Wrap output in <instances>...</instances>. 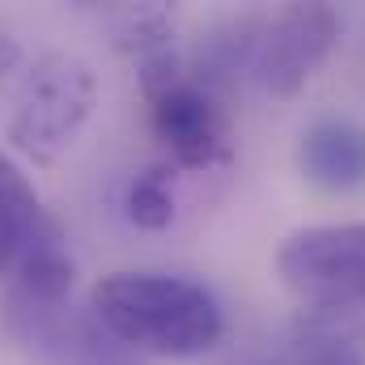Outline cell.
<instances>
[{"instance_id": "cell-1", "label": "cell", "mask_w": 365, "mask_h": 365, "mask_svg": "<svg viewBox=\"0 0 365 365\" xmlns=\"http://www.w3.org/2000/svg\"><path fill=\"white\" fill-rule=\"evenodd\" d=\"M90 310L110 340L153 357H200L225 331L217 297L187 276L110 272L90 289Z\"/></svg>"}, {"instance_id": "cell-2", "label": "cell", "mask_w": 365, "mask_h": 365, "mask_svg": "<svg viewBox=\"0 0 365 365\" xmlns=\"http://www.w3.org/2000/svg\"><path fill=\"white\" fill-rule=\"evenodd\" d=\"M93 98L98 81L81 56L68 51L38 56L17 93V110L9 119V145L34 162H51L64 145H73V136L90 119Z\"/></svg>"}, {"instance_id": "cell-3", "label": "cell", "mask_w": 365, "mask_h": 365, "mask_svg": "<svg viewBox=\"0 0 365 365\" xmlns=\"http://www.w3.org/2000/svg\"><path fill=\"white\" fill-rule=\"evenodd\" d=\"M276 276L289 293L319 310L365 302V221L306 225L276 251Z\"/></svg>"}, {"instance_id": "cell-4", "label": "cell", "mask_w": 365, "mask_h": 365, "mask_svg": "<svg viewBox=\"0 0 365 365\" xmlns=\"http://www.w3.org/2000/svg\"><path fill=\"white\" fill-rule=\"evenodd\" d=\"M149 102V128L182 170H212L234 158V128L230 110L217 93L195 86L182 68L175 81L145 90Z\"/></svg>"}, {"instance_id": "cell-5", "label": "cell", "mask_w": 365, "mask_h": 365, "mask_svg": "<svg viewBox=\"0 0 365 365\" xmlns=\"http://www.w3.org/2000/svg\"><path fill=\"white\" fill-rule=\"evenodd\" d=\"M340 38V17L331 4H289L259 30L255 73L272 98H293Z\"/></svg>"}, {"instance_id": "cell-6", "label": "cell", "mask_w": 365, "mask_h": 365, "mask_svg": "<svg viewBox=\"0 0 365 365\" xmlns=\"http://www.w3.org/2000/svg\"><path fill=\"white\" fill-rule=\"evenodd\" d=\"M302 175L319 191L344 195L365 187V128L353 119H319L302 132L297 145Z\"/></svg>"}, {"instance_id": "cell-7", "label": "cell", "mask_w": 365, "mask_h": 365, "mask_svg": "<svg viewBox=\"0 0 365 365\" xmlns=\"http://www.w3.org/2000/svg\"><path fill=\"white\" fill-rule=\"evenodd\" d=\"M56 217L43 208L34 182L21 175V166L13 158L0 153V276L13 272L21 251L43 238V234H56Z\"/></svg>"}, {"instance_id": "cell-8", "label": "cell", "mask_w": 365, "mask_h": 365, "mask_svg": "<svg viewBox=\"0 0 365 365\" xmlns=\"http://www.w3.org/2000/svg\"><path fill=\"white\" fill-rule=\"evenodd\" d=\"M293 365H365V319L353 310H302L289 344Z\"/></svg>"}, {"instance_id": "cell-9", "label": "cell", "mask_w": 365, "mask_h": 365, "mask_svg": "<svg viewBox=\"0 0 365 365\" xmlns=\"http://www.w3.org/2000/svg\"><path fill=\"white\" fill-rule=\"evenodd\" d=\"M17 280H21V289H26L38 306H60V302L68 297V289H73V280H77V268H73V259H68V247H64V234H60V230L34 238V242L21 251V259H17Z\"/></svg>"}, {"instance_id": "cell-10", "label": "cell", "mask_w": 365, "mask_h": 365, "mask_svg": "<svg viewBox=\"0 0 365 365\" xmlns=\"http://www.w3.org/2000/svg\"><path fill=\"white\" fill-rule=\"evenodd\" d=\"M123 208H128V221L136 230H153V234L166 230L175 221V170L166 162L145 166L136 179L128 182Z\"/></svg>"}, {"instance_id": "cell-11", "label": "cell", "mask_w": 365, "mask_h": 365, "mask_svg": "<svg viewBox=\"0 0 365 365\" xmlns=\"http://www.w3.org/2000/svg\"><path fill=\"white\" fill-rule=\"evenodd\" d=\"M17 64H21V47H17V38H13V34H0V77L13 73Z\"/></svg>"}]
</instances>
